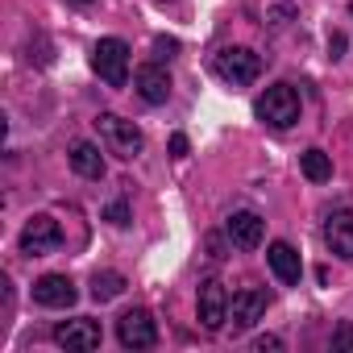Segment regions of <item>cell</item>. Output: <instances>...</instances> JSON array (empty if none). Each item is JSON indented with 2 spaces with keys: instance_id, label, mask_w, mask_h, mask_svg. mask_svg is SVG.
Wrapping results in <instances>:
<instances>
[{
  "instance_id": "obj_24",
  "label": "cell",
  "mask_w": 353,
  "mask_h": 353,
  "mask_svg": "<svg viewBox=\"0 0 353 353\" xmlns=\"http://www.w3.org/2000/svg\"><path fill=\"white\" fill-rule=\"evenodd\" d=\"M71 5H92V0H71Z\"/></svg>"
},
{
  "instance_id": "obj_5",
  "label": "cell",
  "mask_w": 353,
  "mask_h": 353,
  "mask_svg": "<svg viewBox=\"0 0 353 353\" xmlns=\"http://www.w3.org/2000/svg\"><path fill=\"white\" fill-rule=\"evenodd\" d=\"M63 245V229H59V221L54 216H34L26 229H21V254L26 258H42V254H54Z\"/></svg>"
},
{
  "instance_id": "obj_19",
  "label": "cell",
  "mask_w": 353,
  "mask_h": 353,
  "mask_svg": "<svg viewBox=\"0 0 353 353\" xmlns=\"http://www.w3.org/2000/svg\"><path fill=\"white\" fill-rule=\"evenodd\" d=\"M332 345H336V349H353V324H336Z\"/></svg>"
},
{
  "instance_id": "obj_11",
  "label": "cell",
  "mask_w": 353,
  "mask_h": 353,
  "mask_svg": "<svg viewBox=\"0 0 353 353\" xmlns=\"http://www.w3.org/2000/svg\"><path fill=\"white\" fill-rule=\"evenodd\" d=\"M262 233H266V221L258 212H233L229 216V241L237 250H258L262 245Z\"/></svg>"
},
{
  "instance_id": "obj_13",
  "label": "cell",
  "mask_w": 353,
  "mask_h": 353,
  "mask_svg": "<svg viewBox=\"0 0 353 353\" xmlns=\"http://www.w3.org/2000/svg\"><path fill=\"white\" fill-rule=\"evenodd\" d=\"M324 241L336 258H353V212H332L324 221Z\"/></svg>"
},
{
  "instance_id": "obj_12",
  "label": "cell",
  "mask_w": 353,
  "mask_h": 353,
  "mask_svg": "<svg viewBox=\"0 0 353 353\" xmlns=\"http://www.w3.org/2000/svg\"><path fill=\"white\" fill-rule=\"evenodd\" d=\"M133 83H137V92H141V100H145V104H166V96H170V75H166L158 63L137 67Z\"/></svg>"
},
{
  "instance_id": "obj_10",
  "label": "cell",
  "mask_w": 353,
  "mask_h": 353,
  "mask_svg": "<svg viewBox=\"0 0 353 353\" xmlns=\"http://www.w3.org/2000/svg\"><path fill=\"white\" fill-rule=\"evenodd\" d=\"M75 295L79 291H75V283L67 274H42L34 283V303H42V307H71Z\"/></svg>"
},
{
  "instance_id": "obj_18",
  "label": "cell",
  "mask_w": 353,
  "mask_h": 353,
  "mask_svg": "<svg viewBox=\"0 0 353 353\" xmlns=\"http://www.w3.org/2000/svg\"><path fill=\"white\" fill-rule=\"evenodd\" d=\"M104 221L117 225V229H125V225H129V204H125V200H112V204L104 208Z\"/></svg>"
},
{
  "instance_id": "obj_8",
  "label": "cell",
  "mask_w": 353,
  "mask_h": 353,
  "mask_svg": "<svg viewBox=\"0 0 353 353\" xmlns=\"http://www.w3.org/2000/svg\"><path fill=\"white\" fill-rule=\"evenodd\" d=\"M54 341H59L63 349H79V353H88V349H100L104 332H100V324H96V320L79 316V320L59 324V328H54Z\"/></svg>"
},
{
  "instance_id": "obj_20",
  "label": "cell",
  "mask_w": 353,
  "mask_h": 353,
  "mask_svg": "<svg viewBox=\"0 0 353 353\" xmlns=\"http://www.w3.org/2000/svg\"><path fill=\"white\" fill-rule=\"evenodd\" d=\"M154 50H158V59H170L174 50H179V42H174V38H158V42H154Z\"/></svg>"
},
{
  "instance_id": "obj_14",
  "label": "cell",
  "mask_w": 353,
  "mask_h": 353,
  "mask_svg": "<svg viewBox=\"0 0 353 353\" xmlns=\"http://www.w3.org/2000/svg\"><path fill=\"white\" fill-rule=\"evenodd\" d=\"M266 262H270V270L279 274V283H287V287H295V283H299V274H303L299 254H295L287 241H274V245L266 250Z\"/></svg>"
},
{
  "instance_id": "obj_2",
  "label": "cell",
  "mask_w": 353,
  "mask_h": 353,
  "mask_svg": "<svg viewBox=\"0 0 353 353\" xmlns=\"http://www.w3.org/2000/svg\"><path fill=\"white\" fill-rule=\"evenodd\" d=\"M96 129H100L104 145H108L117 158H137V154H141V145H145L141 129H137L133 121L117 117V112H100V117H96Z\"/></svg>"
},
{
  "instance_id": "obj_9",
  "label": "cell",
  "mask_w": 353,
  "mask_h": 353,
  "mask_svg": "<svg viewBox=\"0 0 353 353\" xmlns=\"http://www.w3.org/2000/svg\"><path fill=\"white\" fill-rule=\"evenodd\" d=\"M266 291H258V287H245V291H237L233 295V303H229V316H233V328L237 332H245V328H254L262 316H266Z\"/></svg>"
},
{
  "instance_id": "obj_4",
  "label": "cell",
  "mask_w": 353,
  "mask_h": 353,
  "mask_svg": "<svg viewBox=\"0 0 353 353\" xmlns=\"http://www.w3.org/2000/svg\"><path fill=\"white\" fill-rule=\"evenodd\" d=\"M212 67H216V75H221L225 83L245 88V83H254V79L262 75V54H254L250 46H229V50L216 54Z\"/></svg>"
},
{
  "instance_id": "obj_6",
  "label": "cell",
  "mask_w": 353,
  "mask_h": 353,
  "mask_svg": "<svg viewBox=\"0 0 353 353\" xmlns=\"http://www.w3.org/2000/svg\"><path fill=\"white\" fill-rule=\"evenodd\" d=\"M117 341H121L125 349H150V345L158 341V324H154V316L141 312V307L125 312V316L117 320Z\"/></svg>"
},
{
  "instance_id": "obj_17",
  "label": "cell",
  "mask_w": 353,
  "mask_h": 353,
  "mask_svg": "<svg viewBox=\"0 0 353 353\" xmlns=\"http://www.w3.org/2000/svg\"><path fill=\"white\" fill-rule=\"evenodd\" d=\"M303 174H307L312 183H328L332 179V158L324 150H307L303 154Z\"/></svg>"
},
{
  "instance_id": "obj_22",
  "label": "cell",
  "mask_w": 353,
  "mask_h": 353,
  "mask_svg": "<svg viewBox=\"0 0 353 353\" xmlns=\"http://www.w3.org/2000/svg\"><path fill=\"white\" fill-rule=\"evenodd\" d=\"M254 349H258V353H266V349H283V341H279V336H254Z\"/></svg>"
},
{
  "instance_id": "obj_3",
  "label": "cell",
  "mask_w": 353,
  "mask_h": 353,
  "mask_svg": "<svg viewBox=\"0 0 353 353\" xmlns=\"http://www.w3.org/2000/svg\"><path fill=\"white\" fill-rule=\"evenodd\" d=\"M92 67L108 88H125V79H129V46L121 38H100L96 50H92Z\"/></svg>"
},
{
  "instance_id": "obj_23",
  "label": "cell",
  "mask_w": 353,
  "mask_h": 353,
  "mask_svg": "<svg viewBox=\"0 0 353 353\" xmlns=\"http://www.w3.org/2000/svg\"><path fill=\"white\" fill-rule=\"evenodd\" d=\"M341 50H345V34H336V30H332V38H328V54H332V59H341Z\"/></svg>"
},
{
  "instance_id": "obj_21",
  "label": "cell",
  "mask_w": 353,
  "mask_h": 353,
  "mask_svg": "<svg viewBox=\"0 0 353 353\" xmlns=\"http://www.w3.org/2000/svg\"><path fill=\"white\" fill-rule=\"evenodd\" d=\"M188 150H192V145H188L183 133H174V137H170V154H174V158H188Z\"/></svg>"
},
{
  "instance_id": "obj_1",
  "label": "cell",
  "mask_w": 353,
  "mask_h": 353,
  "mask_svg": "<svg viewBox=\"0 0 353 353\" xmlns=\"http://www.w3.org/2000/svg\"><path fill=\"white\" fill-rule=\"evenodd\" d=\"M254 112H258L266 125H274V129H291V125L299 121V92H295L291 83H274V88H266V96L254 104Z\"/></svg>"
},
{
  "instance_id": "obj_15",
  "label": "cell",
  "mask_w": 353,
  "mask_h": 353,
  "mask_svg": "<svg viewBox=\"0 0 353 353\" xmlns=\"http://www.w3.org/2000/svg\"><path fill=\"white\" fill-rule=\"evenodd\" d=\"M71 166H75V174H83V179H104V154L92 141L71 145Z\"/></svg>"
},
{
  "instance_id": "obj_7",
  "label": "cell",
  "mask_w": 353,
  "mask_h": 353,
  "mask_svg": "<svg viewBox=\"0 0 353 353\" xmlns=\"http://www.w3.org/2000/svg\"><path fill=\"white\" fill-rule=\"evenodd\" d=\"M225 320H229V291H225V283H216V279L200 283V324L208 332H216Z\"/></svg>"
},
{
  "instance_id": "obj_16",
  "label": "cell",
  "mask_w": 353,
  "mask_h": 353,
  "mask_svg": "<svg viewBox=\"0 0 353 353\" xmlns=\"http://www.w3.org/2000/svg\"><path fill=\"white\" fill-rule=\"evenodd\" d=\"M121 291H125V279H121L117 270L92 274V299H96V303H108V299H117Z\"/></svg>"
}]
</instances>
